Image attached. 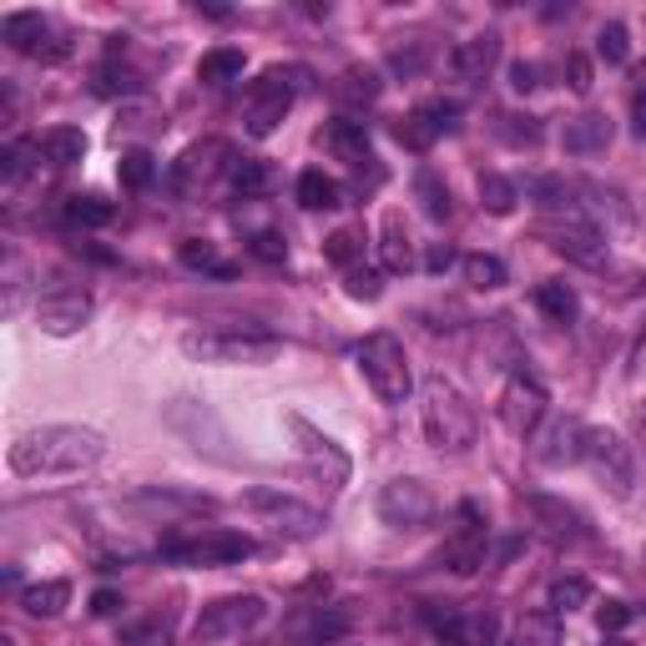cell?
I'll list each match as a JSON object with an SVG mask.
<instances>
[{
  "label": "cell",
  "instance_id": "cell-1",
  "mask_svg": "<svg viewBox=\"0 0 646 646\" xmlns=\"http://www.w3.org/2000/svg\"><path fill=\"white\" fill-rule=\"evenodd\" d=\"M101 455H107V440L86 424H41L11 444V470L21 480H61L91 470Z\"/></svg>",
  "mask_w": 646,
  "mask_h": 646
},
{
  "label": "cell",
  "instance_id": "cell-2",
  "mask_svg": "<svg viewBox=\"0 0 646 646\" xmlns=\"http://www.w3.org/2000/svg\"><path fill=\"white\" fill-rule=\"evenodd\" d=\"M182 354L192 364H217V369H258L283 354V338L258 323H203L182 334Z\"/></svg>",
  "mask_w": 646,
  "mask_h": 646
},
{
  "label": "cell",
  "instance_id": "cell-3",
  "mask_svg": "<svg viewBox=\"0 0 646 646\" xmlns=\"http://www.w3.org/2000/svg\"><path fill=\"white\" fill-rule=\"evenodd\" d=\"M419 424H424V440L440 450V455H465L470 444H475V409L465 405L450 379H424L419 389Z\"/></svg>",
  "mask_w": 646,
  "mask_h": 646
},
{
  "label": "cell",
  "instance_id": "cell-4",
  "mask_svg": "<svg viewBox=\"0 0 646 646\" xmlns=\"http://www.w3.org/2000/svg\"><path fill=\"white\" fill-rule=\"evenodd\" d=\"M354 364L369 379V389L384 399V405H405L414 395V374H409V354L395 334H369L359 348H354Z\"/></svg>",
  "mask_w": 646,
  "mask_h": 646
},
{
  "label": "cell",
  "instance_id": "cell-5",
  "mask_svg": "<svg viewBox=\"0 0 646 646\" xmlns=\"http://www.w3.org/2000/svg\"><path fill=\"white\" fill-rule=\"evenodd\" d=\"M540 238L551 243L561 258H571V263L606 268V238H601V228L575 203L556 207V213H540Z\"/></svg>",
  "mask_w": 646,
  "mask_h": 646
},
{
  "label": "cell",
  "instance_id": "cell-6",
  "mask_svg": "<svg viewBox=\"0 0 646 646\" xmlns=\"http://www.w3.org/2000/svg\"><path fill=\"white\" fill-rule=\"evenodd\" d=\"M303 82H309V72H299V66H268L248 91V117H243L248 137H273L278 121L293 111V96H299Z\"/></svg>",
  "mask_w": 646,
  "mask_h": 646
},
{
  "label": "cell",
  "instance_id": "cell-7",
  "mask_svg": "<svg viewBox=\"0 0 646 646\" xmlns=\"http://www.w3.org/2000/svg\"><path fill=\"white\" fill-rule=\"evenodd\" d=\"M581 465L591 470V475L606 485L616 500H626L636 485V455H632V444L622 440L616 430H591L586 424V444H581Z\"/></svg>",
  "mask_w": 646,
  "mask_h": 646
},
{
  "label": "cell",
  "instance_id": "cell-8",
  "mask_svg": "<svg viewBox=\"0 0 646 646\" xmlns=\"http://www.w3.org/2000/svg\"><path fill=\"white\" fill-rule=\"evenodd\" d=\"M268 616L263 596H217L197 611V622H192V642L197 646H213V642H233V636L252 632V626Z\"/></svg>",
  "mask_w": 646,
  "mask_h": 646
},
{
  "label": "cell",
  "instance_id": "cell-9",
  "mask_svg": "<svg viewBox=\"0 0 646 646\" xmlns=\"http://www.w3.org/2000/svg\"><path fill=\"white\" fill-rule=\"evenodd\" d=\"M374 510H379V520L389 530H424L434 520V495H430V485L424 480H414V475H399V480H389L379 491V500H374Z\"/></svg>",
  "mask_w": 646,
  "mask_h": 646
},
{
  "label": "cell",
  "instance_id": "cell-10",
  "mask_svg": "<svg viewBox=\"0 0 646 646\" xmlns=\"http://www.w3.org/2000/svg\"><path fill=\"white\" fill-rule=\"evenodd\" d=\"M0 36H6V46L11 51L36 56V61H46V66H61V61L72 56V41L61 36L41 11H11L6 21H0Z\"/></svg>",
  "mask_w": 646,
  "mask_h": 646
},
{
  "label": "cell",
  "instance_id": "cell-11",
  "mask_svg": "<svg viewBox=\"0 0 646 646\" xmlns=\"http://www.w3.org/2000/svg\"><path fill=\"white\" fill-rule=\"evenodd\" d=\"M162 556L182 566H238L252 556V540L243 530H203V536L187 540H162Z\"/></svg>",
  "mask_w": 646,
  "mask_h": 646
},
{
  "label": "cell",
  "instance_id": "cell-12",
  "mask_svg": "<svg viewBox=\"0 0 646 646\" xmlns=\"http://www.w3.org/2000/svg\"><path fill=\"white\" fill-rule=\"evenodd\" d=\"M243 505H248L252 515H263L268 526L278 530V536H288V540H313L323 530V515L313 510V505H303V500H293V495H283V491H248L243 495Z\"/></svg>",
  "mask_w": 646,
  "mask_h": 646
},
{
  "label": "cell",
  "instance_id": "cell-13",
  "mask_svg": "<svg viewBox=\"0 0 646 646\" xmlns=\"http://www.w3.org/2000/svg\"><path fill=\"white\" fill-rule=\"evenodd\" d=\"M233 147L223 137H203V142H192L187 152L172 162V187L177 192H203L213 187L217 177H233Z\"/></svg>",
  "mask_w": 646,
  "mask_h": 646
},
{
  "label": "cell",
  "instance_id": "cell-14",
  "mask_svg": "<svg viewBox=\"0 0 646 646\" xmlns=\"http://www.w3.org/2000/svg\"><path fill=\"white\" fill-rule=\"evenodd\" d=\"M444 646H500V616L480 606H430L424 611Z\"/></svg>",
  "mask_w": 646,
  "mask_h": 646
},
{
  "label": "cell",
  "instance_id": "cell-15",
  "mask_svg": "<svg viewBox=\"0 0 646 646\" xmlns=\"http://www.w3.org/2000/svg\"><path fill=\"white\" fill-rule=\"evenodd\" d=\"M91 309H96V299L82 283H56L36 299V323H41V334L66 338V334H82Z\"/></svg>",
  "mask_w": 646,
  "mask_h": 646
},
{
  "label": "cell",
  "instance_id": "cell-16",
  "mask_svg": "<svg viewBox=\"0 0 646 646\" xmlns=\"http://www.w3.org/2000/svg\"><path fill=\"white\" fill-rule=\"evenodd\" d=\"M546 384L536 379V374H526V369H515L510 379H505V389H500V419H505V430L515 434V440H530L536 434V424L546 419Z\"/></svg>",
  "mask_w": 646,
  "mask_h": 646
},
{
  "label": "cell",
  "instance_id": "cell-17",
  "mask_svg": "<svg viewBox=\"0 0 646 646\" xmlns=\"http://www.w3.org/2000/svg\"><path fill=\"white\" fill-rule=\"evenodd\" d=\"M485 536H491L485 510H480L475 500H465V505H460L455 536L444 540V551H440V566H444V571H455V575H475L480 566H485Z\"/></svg>",
  "mask_w": 646,
  "mask_h": 646
},
{
  "label": "cell",
  "instance_id": "cell-18",
  "mask_svg": "<svg viewBox=\"0 0 646 646\" xmlns=\"http://www.w3.org/2000/svg\"><path fill=\"white\" fill-rule=\"evenodd\" d=\"M460 121V101H444V96H434V101H419L414 111H409L405 121L395 127V137L405 147H414V152H430L434 142H440L444 132H455Z\"/></svg>",
  "mask_w": 646,
  "mask_h": 646
},
{
  "label": "cell",
  "instance_id": "cell-19",
  "mask_svg": "<svg viewBox=\"0 0 646 646\" xmlns=\"http://www.w3.org/2000/svg\"><path fill=\"white\" fill-rule=\"evenodd\" d=\"M526 510H530V520L540 526V536L556 540V546H575V540H591V530H586V520H581V510H575V505H566V500H556V495H530Z\"/></svg>",
  "mask_w": 646,
  "mask_h": 646
},
{
  "label": "cell",
  "instance_id": "cell-20",
  "mask_svg": "<svg viewBox=\"0 0 646 646\" xmlns=\"http://www.w3.org/2000/svg\"><path fill=\"white\" fill-rule=\"evenodd\" d=\"M495 61H500V36H495V31H480V36L460 41V46L450 51V72H455L460 82H485V76L495 72Z\"/></svg>",
  "mask_w": 646,
  "mask_h": 646
},
{
  "label": "cell",
  "instance_id": "cell-21",
  "mask_svg": "<svg viewBox=\"0 0 646 646\" xmlns=\"http://www.w3.org/2000/svg\"><path fill=\"white\" fill-rule=\"evenodd\" d=\"M288 430L303 440V455L313 460V470H319V475H323V465H329V475H334V491H338V485L348 480V455H344V450H338L329 434L313 430L309 419H299V414H288Z\"/></svg>",
  "mask_w": 646,
  "mask_h": 646
},
{
  "label": "cell",
  "instance_id": "cell-22",
  "mask_svg": "<svg viewBox=\"0 0 646 646\" xmlns=\"http://www.w3.org/2000/svg\"><path fill=\"white\" fill-rule=\"evenodd\" d=\"M323 147L338 157V162H348V168H364V162H374V142H369V127L364 121H329V132H323Z\"/></svg>",
  "mask_w": 646,
  "mask_h": 646
},
{
  "label": "cell",
  "instance_id": "cell-23",
  "mask_svg": "<svg viewBox=\"0 0 646 646\" xmlns=\"http://www.w3.org/2000/svg\"><path fill=\"white\" fill-rule=\"evenodd\" d=\"M293 636H299L303 646H334V642H344V636H348V611H338V606H313L309 616L293 626Z\"/></svg>",
  "mask_w": 646,
  "mask_h": 646
},
{
  "label": "cell",
  "instance_id": "cell-24",
  "mask_svg": "<svg viewBox=\"0 0 646 646\" xmlns=\"http://www.w3.org/2000/svg\"><path fill=\"white\" fill-rule=\"evenodd\" d=\"M566 152H575V157H596V152H606L611 147V121L601 117V111H586V117H575V121H566Z\"/></svg>",
  "mask_w": 646,
  "mask_h": 646
},
{
  "label": "cell",
  "instance_id": "cell-25",
  "mask_svg": "<svg viewBox=\"0 0 646 646\" xmlns=\"http://www.w3.org/2000/svg\"><path fill=\"white\" fill-rule=\"evenodd\" d=\"M379 258H384V273H409L414 268V248H409V233L399 213H384L379 223Z\"/></svg>",
  "mask_w": 646,
  "mask_h": 646
},
{
  "label": "cell",
  "instance_id": "cell-26",
  "mask_svg": "<svg viewBox=\"0 0 646 646\" xmlns=\"http://www.w3.org/2000/svg\"><path fill=\"white\" fill-rule=\"evenodd\" d=\"M581 444H586V424L581 419H561L551 434H546V450H540V465H575L581 460Z\"/></svg>",
  "mask_w": 646,
  "mask_h": 646
},
{
  "label": "cell",
  "instance_id": "cell-27",
  "mask_svg": "<svg viewBox=\"0 0 646 646\" xmlns=\"http://www.w3.org/2000/svg\"><path fill=\"white\" fill-rule=\"evenodd\" d=\"M41 157H46L51 168H76L86 157V132L82 127H51V132H41Z\"/></svg>",
  "mask_w": 646,
  "mask_h": 646
},
{
  "label": "cell",
  "instance_id": "cell-28",
  "mask_svg": "<svg viewBox=\"0 0 646 646\" xmlns=\"http://www.w3.org/2000/svg\"><path fill=\"white\" fill-rule=\"evenodd\" d=\"M299 207H309V213H334V207H344V187H338L334 177H323L319 168H309L299 177Z\"/></svg>",
  "mask_w": 646,
  "mask_h": 646
},
{
  "label": "cell",
  "instance_id": "cell-29",
  "mask_svg": "<svg viewBox=\"0 0 646 646\" xmlns=\"http://www.w3.org/2000/svg\"><path fill=\"white\" fill-rule=\"evenodd\" d=\"M334 91H338V101H348V107H369V101H379L384 82H379L374 66H348V72L338 76Z\"/></svg>",
  "mask_w": 646,
  "mask_h": 646
},
{
  "label": "cell",
  "instance_id": "cell-30",
  "mask_svg": "<svg viewBox=\"0 0 646 646\" xmlns=\"http://www.w3.org/2000/svg\"><path fill=\"white\" fill-rule=\"evenodd\" d=\"M177 258H182V268H192V273H207V278H233L238 268L223 258V252L213 248V243H203V238H187L177 248Z\"/></svg>",
  "mask_w": 646,
  "mask_h": 646
},
{
  "label": "cell",
  "instance_id": "cell-31",
  "mask_svg": "<svg viewBox=\"0 0 646 646\" xmlns=\"http://www.w3.org/2000/svg\"><path fill=\"white\" fill-rule=\"evenodd\" d=\"M536 309L546 313L551 323H571L575 313H581V299H575V288L561 283V278H551V283L536 288Z\"/></svg>",
  "mask_w": 646,
  "mask_h": 646
},
{
  "label": "cell",
  "instance_id": "cell-32",
  "mask_svg": "<svg viewBox=\"0 0 646 646\" xmlns=\"http://www.w3.org/2000/svg\"><path fill=\"white\" fill-rule=\"evenodd\" d=\"M66 601H72V586H66V581H36V586L21 591V606L31 611V616H61Z\"/></svg>",
  "mask_w": 646,
  "mask_h": 646
},
{
  "label": "cell",
  "instance_id": "cell-33",
  "mask_svg": "<svg viewBox=\"0 0 646 646\" xmlns=\"http://www.w3.org/2000/svg\"><path fill=\"white\" fill-rule=\"evenodd\" d=\"M238 76H243V51H233V46H217L197 61V82H207V86L238 82Z\"/></svg>",
  "mask_w": 646,
  "mask_h": 646
},
{
  "label": "cell",
  "instance_id": "cell-34",
  "mask_svg": "<svg viewBox=\"0 0 646 646\" xmlns=\"http://www.w3.org/2000/svg\"><path fill=\"white\" fill-rule=\"evenodd\" d=\"M460 273H465V283L480 288V293L505 288V263L495 258V252H470V258H460Z\"/></svg>",
  "mask_w": 646,
  "mask_h": 646
},
{
  "label": "cell",
  "instance_id": "cell-35",
  "mask_svg": "<svg viewBox=\"0 0 646 646\" xmlns=\"http://www.w3.org/2000/svg\"><path fill=\"white\" fill-rule=\"evenodd\" d=\"M414 197L424 203V213H430L434 223H444V217H450V187H444V182L434 177L430 168L414 172Z\"/></svg>",
  "mask_w": 646,
  "mask_h": 646
},
{
  "label": "cell",
  "instance_id": "cell-36",
  "mask_svg": "<svg viewBox=\"0 0 646 646\" xmlns=\"http://www.w3.org/2000/svg\"><path fill=\"white\" fill-rule=\"evenodd\" d=\"M66 217H72L76 228H107L111 223V203L107 197H96V192H76V197H66Z\"/></svg>",
  "mask_w": 646,
  "mask_h": 646
},
{
  "label": "cell",
  "instance_id": "cell-37",
  "mask_svg": "<svg viewBox=\"0 0 646 646\" xmlns=\"http://www.w3.org/2000/svg\"><path fill=\"white\" fill-rule=\"evenodd\" d=\"M480 203L491 207L495 217H505V213H515L520 192H515V182H510V177H500V172H485V177H480Z\"/></svg>",
  "mask_w": 646,
  "mask_h": 646
},
{
  "label": "cell",
  "instance_id": "cell-38",
  "mask_svg": "<svg viewBox=\"0 0 646 646\" xmlns=\"http://www.w3.org/2000/svg\"><path fill=\"white\" fill-rule=\"evenodd\" d=\"M233 187L243 192V197H263L268 187H273V168L268 162H252V157H243V162H233Z\"/></svg>",
  "mask_w": 646,
  "mask_h": 646
},
{
  "label": "cell",
  "instance_id": "cell-39",
  "mask_svg": "<svg viewBox=\"0 0 646 646\" xmlns=\"http://www.w3.org/2000/svg\"><path fill=\"white\" fill-rule=\"evenodd\" d=\"M127 646H172V616H147V622L121 626Z\"/></svg>",
  "mask_w": 646,
  "mask_h": 646
},
{
  "label": "cell",
  "instance_id": "cell-40",
  "mask_svg": "<svg viewBox=\"0 0 646 646\" xmlns=\"http://www.w3.org/2000/svg\"><path fill=\"white\" fill-rule=\"evenodd\" d=\"M152 177H157V162L147 152H121V162H117V182L127 192H142V187H152Z\"/></svg>",
  "mask_w": 646,
  "mask_h": 646
},
{
  "label": "cell",
  "instance_id": "cell-41",
  "mask_svg": "<svg viewBox=\"0 0 646 646\" xmlns=\"http://www.w3.org/2000/svg\"><path fill=\"white\" fill-rule=\"evenodd\" d=\"M91 91L96 96H132L137 91V76L127 72V66H117V61H107V66H96V72H91Z\"/></svg>",
  "mask_w": 646,
  "mask_h": 646
},
{
  "label": "cell",
  "instance_id": "cell-42",
  "mask_svg": "<svg viewBox=\"0 0 646 646\" xmlns=\"http://www.w3.org/2000/svg\"><path fill=\"white\" fill-rule=\"evenodd\" d=\"M323 258L329 263H338V268H359V258H364V243H359V233H334V238H323Z\"/></svg>",
  "mask_w": 646,
  "mask_h": 646
},
{
  "label": "cell",
  "instance_id": "cell-43",
  "mask_svg": "<svg viewBox=\"0 0 646 646\" xmlns=\"http://www.w3.org/2000/svg\"><path fill=\"white\" fill-rule=\"evenodd\" d=\"M596 51L611 61V66H622V61L632 56V36H626V25L622 21H606V25H601V31H596Z\"/></svg>",
  "mask_w": 646,
  "mask_h": 646
},
{
  "label": "cell",
  "instance_id": "cell-44",
  "mask_svg": "<svg viewBox=\"0 0 646 646\" xmlns=\"http://www.w3.org/2000/svg\"><path fill=\"white\" fill-rule=\"evenodd\" d=\"M515 642L520 646H561V626H556V616H526L520 632H515Z\"/></svg>",
  "mask_w": 646,
  "mask_h": 646
},
{
  "label": "cell",
  "instance_id": "cell-45",
  "mask_svg": "<svg viewBox=\"0 0 646 646\" xmlns=\"http://www.w3.org/2000/svg\"><path fill=\"white\" fill-rule=\"evenodd\" d=\"M344 288H348V299L374 303V299L384 293V273H379V268H348V273H344Z\"/></svg>",
  "mask_w": 646,
  "mask_h": 646
},
{
  "label": "cell",
  "instance_id": "cell-46",
  "mask_svg": "<svg viewBox=\"0 0 646 646\" xmlns=\"http://www.w3.org/2000/svg\"><path fill=\"white\" fill-rule=\"evenodd\" d=\"M591 601V581L586 575H566V581H556L551 586V606L556 611H575V606H586Z\"/></svg>",
  "mask_w": 646,
  "mask_h": 646
},
{
  "label": "cell",
  "instance_id": "cell-47",
  "mask_svg": "<svg viewBox=\"0 0 646 646\" xmlns=\"http://www.w3.org/2000/svg\"><path fill=\"white\" fill-rule=\"evenodd\" d=\"M248 252L258 258V263H283V258H288V243H283V233L263 228V233H252V238H248Z\"/></svg>",
  "mask_w": 646,
  "mask_h": 646
},
{
  "label": "cell",
  "instance_id": "cell-48",
  "mask_svg": "<svg viewBox=\"0 0 646 646\" xmlns=\"http://www.w3.org/2000/svg\"><path fill=\"white\" fill-rule=\"evenodd\" d=\"M31 152H41V147L11 142V147H6V152H0V172H6V182H21L25 172H31Z\"/></svg>",
  "mask_w": 646,
  "mask_h": 646
},
{
  "label": "cell",
  "instance_id": "cell-49",
  "mask_svg": "<svg viewBox=\"0 0 646 646\" xmlns=\"http://www.w3.org/2000/svg\"><path fill=\"white\" fill-rule=\"evenodd\" d=\"M636 622V611L632 606H626V601H601V606H596V626H601V632H626V626H632Z\"/></svg>",
  "mask_w": 646,
  "mask_h": 646
},
{
  "label": "cell",
  "instance_id": "cell-50",
  "mask_svg": "<svg viewBox=\"0 0 646 646\" xmlns=\"http://www.w3.org/2000/svg\"><path fill=\"white\" fill-rule=\"evenodd\" d=\"M566 86H571L575 96L591 91V61L581 56V51H571V56H566Z\"/></svg>",
  "mask_w": 646,
  "mask_h": 646
},
{
  "label": "cell",
  "instance_id": "cell-51",
  "mask_svg": "<svg viewBox=\"0 0 646 646\" xmlns=\"http://www.w3.org/2000/svg\"><path fill=\"white\" fill-rule=\"evenodd\" d=\"M510 86H515V91H536V86H540L536 61H515V66H510Z\"/></svg>",
  "mask_w": 646,
  "mask_h": 646
},
{
  "label": "cell",
  "instance_id": "cell-52",
  "mask_svg": "<svg viewBox=\"0 0 646 646\" xmlns=\"http://www.w3.org/2000/svg\"><path fill=\"white\" fill-rule=\"evenodd\" d=\"M121 606H127V601H121V591H96V596H91V611H96V616H117V611Z\"/></svg>",
  "mask_w": 646,
  "mask_h": 646
},
{
  "label": "cell",
  "instance_id": "cell-53",
  "mask_svg": "<svg viewBox=\"0 0 646 646\" xmlns=\"http://www.w3.org/2000/svg\"><path fill=\"white\" fill-rule=\"evenodd\" d=\"M450 263H455V248H450V243H434L430 258H424V268H430V273H444Z\"/></svg>",
  "mask_w": 646,
  "mask_h": 646
},
{
  "label": "cell",
  "instance_id": "cell-54",
  "mask_svg": "<svg viewBox=\"0 0 646 646\" xmlns=\"http://www.w3.org/2000/svg\"><path fill=\"white\" fill-rule=\"evenodd\" d=\"M632 117H636V132L646 137V82L636 86V96H632Z\"/></svg>",
  "mask_w": 646,
  "mask_h": 646
},
{
  "label": "cell",
  "instance_id": "cell-55",
  "mask_svg": "<svg viewBox=\"0 0 646 646\" xmlns=\"http://www.w3.org/2000/svg\"><path fill=\"white\" fill-rule=\"evenodd\" d=\"M632 430H636V455L646 460V405H636V414H632Z\"/></svg>",
  "mask_w": 646,
  "mask_h": 646
},
{
  "label": "cell",
  "instance_id": "cell-56",
  "mask_svg": "<svg viewBox=\"0 0 646 646\" xmlns=\"http://www.w3.org/2000/svg\"><path fill=\"white\" fill-rule=\"evenodd\" d=\"M606 646H632V642H606Z\"/></svg>",
  "mask_w": 646,
  "mask_h": 646
}]
</instances>
